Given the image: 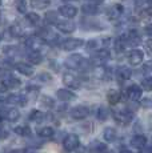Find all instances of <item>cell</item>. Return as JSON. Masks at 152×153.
Wrapping results in <instances>:
<instances>
[{
    "instance_id": "obj_35",
    "label": "cell",
    "mask_w": 152,
    "mask_h": 153,
    "mask_svg": "<svg viewBox=\"0 0 152 153\" xmlns=\"http://www.w3.org/2000/svg\"><path fill=\"white\" fill-rule=\"evenodd\" d=\"M44 17L48 24H56V23L59 22V11H57V12L56 11H48Z\"/></svg>"
},
{
    "instance_id": "obj_24",
    "label": "cell",
    "mask_w": 152,
    "mask_h": 153,
    "mask_svg": "<svg viewBox=\"0 0 152 153\" xmlns=\"http://www.w3.org/2000/svg\"><path fill=\"white\" fill-rule=\"evenodd\" d=\"M121 100V93L116 89H110L107 92V101L111 105H116L118 102H120Z\"/></svg>"
},
{
    "instance_id": "obj_1",
    "label": "cell",
    "mask_w": 152,
    "mask_h": 153,
    "mask_svg": "<svg viewBox=\"0 0 152 153\" xmlns=\"http://www.w3.org/2000/svg\"><path fill=\"white\" fill-rule=\"evenodd\" d=\"M22 85V81L19 79L13 77L11 73L3 72V79H1V92H7L10 89H16Z\"/></svg>"
},
{
    "instance_id": "obj_28",
    "label": "cell",
    "mask_w": 152,
    "mask_h": 153,
    "mask_svg": "<svg viewBox=\"0 0 152 153\" xmlns=\"http://www.w3.org/2000/svg\"><path fill=\"white\" fill-rule=\"evenodd\" d=\"M95 77L99 80H106L110 77V69L106 68L104 65H98L95 68Z\"/></svg>"
},
{
    "instance_id": "obj_39",
    "label": "cell",
    "mask_w": 152,
    "mask_h": 153,
    "mask_svg": "<svg viewBox=\"0 0 152 153\" xmlns=\"http://www.w3.org/2000/svg\"><path fill=\"white\" fill-rule=\"evenodd\" d=\"M3 52H4V55H7L8 57H13L17 52V47L15 45H5L4 48H3Z\"/></svg>"
},
{
    "instance_id": "obj_30",
    "label": "cell",
    "mask_w": 152,
    "mask_h": 153,
    "mask_svg": "<svg viewBox=\"0 0 152 153\" xmlns=\"http://www.w3.org/2000/svg\"><path fill=\"white\" fill-rule=\"evenodd\" d=\"M13 132L20 137H28L32 134V129L28 125H19L13 128Z\"/></svg>"
},
{
    "instance_id": "obj_40",
    "label": "cell",
    "mask_w": 152,
    "mask_h": 153,
    "mask_svg": "<svg viewBox=\"0 0 152 153\" xmlns=\"http://www.w3.org/2000/svg\"><path fill=\"white\" fill-rule=\"evenodd\" d=\"M142 87L144 88L145 91H152V77H144L142 81Z\"/></svg>"
},
{
    "instance_id": "obj_3",
    "label": "cell",
    "mask_w": 152,
    "mask_h": 153,
    "mask_svg": "<svg viewBox=\"0 0 152 153\" xmlns=\"http://www.w3.org/2000/svg\"><path fill=\"white\" fill-rule=\"evenodd\" d=\"M37 35H39V36L42 37L47 44H51V45L52 44H56L57 42H59V39H60L59 35L55 33L51 28H45V27L40 28L39 31H37Z\"/></svg>"
},
{
    "instance_id": "obj_11",
    "label": "cell",
    "mask_w": 152,
    "mask_h": 153,
    "mask_svg": "<svg viewBox=\"0 0 152 153\" xmlns=\"http://www.w3.org/2000/svg\"><path fill=\"white\" fill-rule=\"evenodd\" d=\"M71 117L74 120H84L89 114V108L86 105H76L71 109Z\"/></svg>"
},
{
    "instance_id": "obj_38",
    "label": "cell",
    "mask_w": 152,
    "mask_h": 153,
    "mask_svg": "<svg viewBox=\"0 0 152 153\" xmlns=\"http://www.w3.org/2000/svg\"><path fill=\"white\" fill-rule=\"evenodd\" d=\"M15 7L17 12L27 13V0H15Z\"/></svg>"
},
{
    "instance_id": "obj_6",
    "label": "cell",
    "mask_w": 152,
    "mask_h": 153,
    "mask_svg": "<svg viewBox=\"0 0 152 153\" xmlns=\"http://www.w3.org/2000/svg\"><path fill=\"white\" fill-rule=\"evenodd\" d=\"M84 45L83 39H77V37H69L66 39L64 42H61V49L64 51H75V49L80 48Z\"/></svg>"
},
{
    "instance_id": "obj_16",
    "label": "cell",
    "mask_w": 152,
    "mask_h": 153,
    "mask_svg": "<svg viewBox=\"0 0 152 153\" xmlns=\"http://www.w3.org/2000/svg\"><path fill=\"white\" fill-rule=\"evenodd\" d=\"M5 101L8 102V104L11 105H19V107H25L28 102L27 97H25L24 95H19V93H12V95H10L7 97Z\"/></svg>"
},
{
    "instance_id": "obj_48",
    "label": "cell",
    "mask_w": 152,
    "mask_h": 153,
    "mask_svg": "<svg viewBox=\"0 0 152 153\" xmlns=\"http://www.w3.org/2000/svg\"><path fill=\"white\" fill-rule=\"evenodd\" d=\"M87 3H93V4H101L103 1H106V0H86Z\"/></svg>"
},
{
    "instance_id": "obj_47",
    "label": "cell",
    "mask_w": 152,
    "mask_h": 153,
    "mask_svg": "<svg viewBox=\"0 0 152 153\" xmlns=\"http://www.w3.org/2000/svg\"><path fill=\"white\" fill-rule=\"evenodd\" d=\"M145 33H147L148 36L152 37V23H151V24H148L147 27H145Z\"/></svg>"
},
{
    "instance_id": "obj_49",
    "label": "cell",
    "mask_w": 152,
    "mask_h": 153,
    "mask_svg": "<svg viewBox=\"0 0 152 153\" xmlns=\"http://www.w3.org/2000/svg\"><path fill=\"white\" fill-rule=\"evenodd\" d=\"M23 153H36V151H35V149H32V148H27V149H24V151H23Z\"/></svg>"
},
{
    "instance_id": "obj_41",
    "label": "cell",
    "mask_w": 152,
    "mask_h": 153,
    "mask_svg": "<svg viewBox=\"0 0 152 153\" xmlns=\"http://www.w3.org/2000/svg\"><path fill=\"white\" fill-rule=\"evenodd\" d=\"M95 151H96V153H106L108 151V146L106 145V144L96 143L95 144Z\"/></svg>"
},
{
    "instance_id": "obj_14",
    "label": "cell",
    "mask_w": 152,
    "mask_h": 153,
    "mask_svg": "<svg viewBox=\"0 0 152 153\" xmlns=\"http://www.w3.org/2000/svg\"><path fill=\"white\" fill-rule=\"evenodd\" d=\"M123 36H124L127 44L131 47H136L142 43V37H140L139 32H137L136 29H130V31H128L125 35H123Z\"/></svg>"
},
{
    "instance_id": "obj_36",
    "label": "cell",
    "mask_w": 152,
    "mask_h": 153,
    "mask_svg": "<svg viewBox=\"0 0 152 153\" xmlns=\"http://www.w3.org/2000/svg\"><path fill=\"white\" fill-rule=\"evenodd\" d=\"M40 105H42L43 108H45V109H52V108L55 107V101L52 97H49V96H42L40 97Z\"/></svg>"
},
{
    "instance_id": "obj_22",
    "label": "cell",
    "mask_w": 152,
    "mask_h": 153,
    "mask_svg": "<svg viewBox=\"0 0 152 153\" xmlns=\"http://www.w3.org/2000/svg\"><path fill=\"white\" fill-rule=\"evenodd\" d=\"M130 144L133 146V148H136V149H143L144 146H147V137L144 136V134H142V133H139V134H135V136L131 139L130 141Z\"/></svg>"
},
{
    "instance_id": "obj_27",
    "label": "cell",
    "mask_w": 152,
    "mask_h": 153,
    "mask_svg": "<svg viewBox=\"0 0 152 153\" xmlns=\"http://www.w3.org/2000/svg\"><path fill=\"white\" fill-rule=\"evenodd\" d=\"M27 59L30 60V63L37 65V64H40L43 61V55L40 51H30L27 53Z\"/></svg>"
},
{
    "instance_id": "obj_45",
    "label": "cell",
    "mask_w": 152,
    "mask_h": 153,
    "mask_svg": "<svg viewBox=\"0 0 152 153\" xmlns=\"http://www.w3.org/2000/svg\"><path fill=\"white\" fill-rule=\"evenodd\" d=\"M86 152H87L86 146H84V145H80V144H79V146L75 149V153H86Z\"/></svg>"
},
{
    "instance_id": "obj_46",
    "label": "cell",
    "mask_w": 152,
    "mask_h": 153,
    "mask_svg": "<svg viewBox=\"0 0 152 153\" xmlns=\"http://www.w3.org/2000/svg\"><path fill=\"white\" fill-rule=\"evenodd\" d=\"M145 48H147L148 55H152V39L148 40V43H147V45H145Z\"/></svg>"
},
{
    "instance_id": "obj_17",
    "label": "cell",
    "mask_w": 152,
    "mask_h": 153,
    "mask_svg": "<svg viewBox=\"0 0 152 153\" xmlns=\"http://www.w3.org/2000/svg\"><path fill=\"white\" fill-rule=\"evenodd\" d=\"M131 76H132V71H131V68H128V67L121 65L116 69V80L119 83H124V81L130 80Z\"/></svg>"
},
{
    "instance_id": "obj_9",
    "label": "cell",
    "mask_w": 152,
    "mask_h": 153,
    "mask_svg": "<svg viewBox=\"0 0 152 153\" xmlns=\"http://www.w3.org/2000/svg\"><path fill=\"white\" fill-rule=\"evenodd\" d=\"M1 116H3V120H5V121H8V123H15L17 121V120L20 119V112L17 108H13V107H11V108H3L1 109Z\"/></svg>"
},
{
    "instance_id": "obj_42",
    "label": "cell",
    "mask_w": 152,
    "mask_h": 153,
    "mask_svg": "<svg viewBox=\"0 0 152 153\" xmlns=\"http://www.w3.org/2000/svg\"><path fill=\"white\" fill-rule=\"evenodd\" d=\"M37 79L42 81H44V83H48V81H51V75H49L48 72H42L39 76H37Z\"/></svg>"
},
{
    "instance_id": "obj_10",
    "label": "cell",
    "mask_w": 152,
    "mask_h": 153,
    "mask_svg": "<svg viewBox=\"0 0 152 153\" xmlns=\"http://www.w3.org/2000/svg\"><path fill=\"white\" fill-rule=\"evenodd\" d=\"M79 137L77 134H67L63 140V148L66 149L67 152H72L75 151L79 146Z\"/></svg>"
},
{
    "instance_id": "obj_52",
    "label": "cell",
    "mask_w": 152,
    "mask_h": 153,
    "mask_svg": "<svg viewBox=\"0 0 152 153\" xmlns=\"http://www.w3.org/2000/svg\"><path fill=\"white\" fill-rule=\"evenodd\" d=\"M120 153H133V152H131V151H128V149H123V151Z\"/></svg>"
},
{
    "instance_id": "obj_15",
    "label": "cell",
    "mask_w": 152,
    "mask_h": 153,
    "mask_svg": "<svg viewBox=\"0 0 152 153\" xmlns=\"http://www.w3.org/2000/svg\"><path fill=\"white\" fill-rule=\"evenodd\" d=\"M55 25H56V28L59 29L60 32H63V33H72V32H75V29H76L75 23L71 22L69 19L59 20V22H57Z\"/></svg>"
},
{
    "instance_id": "obj_29",
    "label": "cell",
    "mask_w": 152,
    "mask_h": 153,
    "mask_svg": "<svg viewBox=\"0 0 152 153\" xmlns=\"http://www.w3.org/2000/svg\"><path fill=\"white\" fill-rule=\"evenodd\" d=\"M111 57V52L108 48H101L99 51H95V55H93L92 59H98L99 61H107L110 60Z\"/></svg>"
},
{
    "instance_id": "obj_43",
    "label": "cell",
    "mask_w": 152,
    "mask_h": 153,
    "mask_svg": "<svg viewBox=\"0 0 152 153\" xmlns=\"http://www.w3.org/2000/svg\"><path fill=\"white\" fill-rule=\"evenodd\" d=\"M143 72L144 73H150L152 72V60H148L143 64Z\"/></svg>"
},
{
    "instance_id": "obj_8",
    "label": "cell",
    "mask_w": 152,
    "mask_h": 153,
    "mask_svg": "<svg viewBox=\"0 0 152 153\" xmlns=\"http://www.w3.org/2000/svg\"><path fill=\"white\" fill-rule=\"evenodd\" d=\"M63 83L67 85L68 88H71V89H79V88L81 87V80L80 77H77V76H75L74 73H64L63 76Z\"/></svg>"
},
{
    "instance_id": "obj_2",
    "label": "cell",
    "mask_w": 152,
    "mask_h": 153,
    "mask_svg": "<svg viewBox=\"0 0 152 153\" xmlns=\"http://www.w3.org/2000/svg\"><path fill=\"white\" fill-rule=\"evenodd\" d=\"M84 64H86V59L79 53L69 55L68 57L66 59V61H64V65H66L68 69H72V71L81 69L84 67Z\"/></svg>"
},
{
    "instance_id": "obj_44",
    "label": "cell",
    "mask_w": 152,
    "mask_h": 153,
    "mask_svg": "<svg viewBox=\"0 0 152 153\" xmlns=\"http://www.w3.org/2000/svg\"><path fill=\"white\" fill-rule=\"evenodd\" d=\"M140 104H142V107L145 108V109H148V108H152V99H143Z\"/></svg>"
},
{
    "instance_id": "obj_18",
    "label": "cell",
    "mask_w": 152,
    "mask_h": 153,
    "mask_svg": "<svg viewBox=\"0 0 152 153\" xmlns=\"http://www.w3.org/2000/svg\"><path fill=\"white\" fill-rule=\"evenodd\" d=\"M59 13L63 17H66V19H72V17H75L76 15H77V8L75 7V5H71V4H64L59 7Z\"/></svg>"
},
{
    "instance_id": "obj_13",
    "label": "cell",
    "mask_w": 152,
    "mask_h": 153,
    "mask_svg": "<svg viewBox=\"0 0 152 153\" xmlns=\"http://www.w3.org/2000/svg\"><path fill=\"white\" fill-rule=\"evenodd\" d=\"M127 97L131 101H139L143 97V88L137 84H132L127 88Z\"/></svg>"
},
{
    "instance_id": "obj_5",
    "label": "cell",
    "mask_w": 152,
    "mask_h": 153,
    "mask_svg": "<svg viewBox=\"0 0 152 153\" xmlns=\"http://www.w3.org/2000/svg\"><path fill=\"white\" fill-rule=\"evenodd\" d=\"M123 13H124V7L121 4H113L111 7H108V10L106 11L108 20H111V22L119 20L123 16Z\"/></svg>"
},
{
    "instance_id": "obj_54",
    "label": "cell",
    "mask_w": 152,
    "mask_h": 153,
    "mask_svg": "<svg viewBox=\"0 0 152 153\" xmlns=\"http://www.w3.org/2000/svg\"><path fill=\"white\" fill-rule=\"evenodd\" d=\"M150 124H151V126H152V117L150 119Z\"/></svg>"
},
{
    "instance_id": "obj_50",
    "label": "cell",
    "mask_w": 152,
    "mask_h": 153,
    "mask_svg": "<svg viewBox=\"0 0 152 153\" xmlns=\"http://www.w3.org/2000/svg\"><path fill=\"white\" fill-rule=\"evenodd\" d=\"M7 136H8V132L4 129V132H3V139H7Z\"/></svg>"
},
{
    "instance_id": "obj_33",
    "label": "cell",
    "mask_w": 152,
    "mask_h": 153,
    "mask_svg": "<svg viewBox=\"0 0 152 153\" xmlns=\"http://www.w3.org/2000/svg\"><path fill=\"white\" fill-rule=\"evenodd\" d=\"M108 116H110V111H108L107 107H104V105H100V107L98 108V111H96V117H98V120H100V121H106L108 119Z\"/></svg>"
},
{
    "instance_id": "obj_55",
    "label": "cell",
    "mask_w": 152,
    "mask_h": 153,
    "mask_svg": "<svg viewBox=\"0 0 152 153\" xmlns=\"http://www.w3.org/2000/svg\"><path fill=\"white\" fill-rule=\"evenodd\" d=\"M64 1H72V0H64Z\"/></svg>"
},
{
    "instance_id": "obj_20",
    "label": "cell",
    "mask_w": 152,
    "mask_h": 153,
    "mask_svg": "<svg viewBox=\"0 0 152 153\" xmlns=\"http://www.w3.org/2000/svg\"><path fill=\"white\" fill-rule=\"evenodd\" d=\"M56 97L60 100V101H64V102H68V101H72V100L76 99V95L72 92L71 89H66V88H60L57 89L56 92Z\"/></svg>"
},
{
    "instance_id": "obj_7",
    "label": "cell",
    "mask_w": 152,
    "mask_h": 153,
    "mask_svg": "<svg viewBox=\"0 0 152 153\" xmlns=\"http://www.w3.org/2000/svg\"><path fill=\"white\" fill-rule=\"evenodd\" d=\"M113 117L115 120L121 125H127L130 124L131 121L133 120V113L130 111H125V109H121V111H116L113 112Z\"/></svg>"
},
{
    "instance_id": "obj_25",
    "label": "cell",
    "mask_w": 152,
    "mask_h": 153,
    "mask_svg": "<svg viewBox=\"0 0 152 153\" xmlns=\"http://www.w3.org/2000/svg\"><path fill=\"white\" fill-rule=\"evenodd\" d=\"M118 137V133H116V129L112 128V126H107L103 131V139L107 141V143H113Z\"/></svg>"
},
{
    "instance_id": "obj_26",
    "label": "cell",
    "mask_w": 152,
    "mask_h": 153,
    "mask_svg": "<svg viewBox=\"0 0 152 153\" xmlns=\"http://www.w3.org/2000/svg\"><path fill=\"white\" fill-rule=\"evenodd\" d=\"M8 31H10V33H11V36L12 37L24 36V28H23L19 23H13V24H11L10 28H8Z\"/></svg>"
},
{
    "instance_id": "obj_12",
    "label": "cell",
    "mask_w": 152,
    "mask_h": 153,
    "mask_svg": "<svg viewBox=\"0 0 152 153\" xmlns=\"http://www.w3.org/2000/svg\"><path fill=\"white\" fill-rule=\"evenodd\" d=\"M144 60V52L142 49H132V51L128 53V63L133 67H137L143 63Z\"/></svg>"
},
{
    "instance_id": "obj_4",
    "label": "cell",
    "mask_w": 152,
    "mask_h": 153,
    "mask_svg": "<svg viewBox=\"0 0 152 153\" xmlns=\"http://www.w3.org/2000/svg\"><path fill=\"white\" fill-rule=\"evenodd\" d=\"M44 40L39 36V35H35V36H28L25 39V47H27L30 51H40L44 47Z\"/></svg>"
},
{
    "instance_id": "obj_32",
    "label": "cell",
    "mask_w": 152,
    "mask_h": 153,
    "mask_svg": "<svg viewBox=\"0 0 152 153\" xmlns=\"http://www.w3.org/2000/svg\"><path fill=\"white\" fill-rule=\"evenodd\" d=\"M30 3L35 10H45L51 4V0H31Z\"/></svg>"
},
{
    "instance_id": "obj_51",
    "label": "cell",
    "mask_w": 152,
    "mask_h": 153,
    "mask_svg": "<svg viewBox=\"0 0 152 153\" xmlns=\"http://www.w3.org/2000/svg\"><path fill=\"white\" fill-rule=\"evenodd\" d=\"M147 4H148V8L152 10V0H147Z\"/></svg>"
},
{
    "instance_id": "obj_19",
    "label": "cell",
    "mask_w": 152,
    "mask_h": 153,
    "mask_svg": "<svg viewBox=\"0 0 152 153\" xmlns=\"http://www.w3.org/2000/svg\"><path fill=\"white\" fill-rule=\"evenodd\" d=\"M13 68H15L19 73H22V75H24V76H32L34 75V72H35L34 67H32L31 64H28V63H24V61L15 63Z\"/></svg>"
},
{
    "instance_id": "obj_53",
    "label": "cell",
    "mask_w": 152,
    "mask_h": 153,
    "mask_svg": "<svg viewBox=\"0 0 152 153\" xmlns=\"http://www.w3.org/2000/svg\"><path fill=\"white\" fill-rule=\"evenodd\" d=\"M106 153H115V152H113V151H107Z\"/></svg>"
},
{
    "instance_id": "obj_21",
    "label": "cell",
    "mask_w": 152,
    "mask_h": 153,
    "mask_svg": "<svg viewBox=\"0 0 152 153\" xmlns=\"http://www.w3.org/2000/svg\"><path fill=\"white\" fill-rule=\"evenodd\" d=\"M81 12L86 16H96L100 12V7L99 4H93V3H87V4L81 5Z\"/></svg>"
},
{
    "instance_id": "obj_34",
    "label": "cell",
    "mask_w": 152,
    "mask_h": 153,
    "mask_svg": "<svg viewBox=\"0 0 152 153\" xmlns=\"http://www.w3.org/2000/svg\"><path fill=\"white\" fill-rule=\"evenodd\" d=\"M28 119H30L31 121L40 123L43 119H44V113H43L42 111H39V109H32L30 112V114H28Z\"/></svg>"
},
{
    "instance_id": "obj_31",
    "label": "cell",
    "mask_w": 152,
    "mask_h": 153,
    "mask_svg": "<svg viewBox=\"0 0 152 153\" xmlns=\"http://www.w3.org/2000/svg\"><path fill=\"white\" fill-rule=\"evenodd\" d=\"M37 134H39V137H43V139H51V137H54L55 131L51 126H42V128L37 129Z\"/></svg>"
},
{
    "instance_id": "obj_37",
    "label": "cell",
    "mask_w": 152,
    "mask_h": 153,
    "mask_svg": "<svg viewBox=\"0 0 152 153\" xmlns=\"http://www.w3.org/2000/svg\"><path fill=\"white\" fill-rule=\"evenodd\" d=\"M25 22H27L30 25H37L40 23V16L35 12L25 13Z\"/></svg>"
},
{
    "instance_id": "obj_23",
    "label": "cell",
    "mask_w": 152,
    "mask_h": 153,
    "mask_svg": "<svg viewBox=\"0 0 152 153\" xmlns=\"http://www.w3.org/2000/svg\"><path fill=\"white\" fill-rule=\"evenodd\" d=\"M81 25H83V29H92V31L104 29L100 22H96V20H91V19H83L81 20Z\"/></svg>"
}]
</instances>
